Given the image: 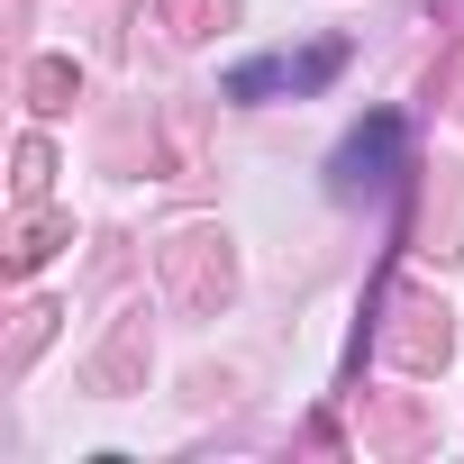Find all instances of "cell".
Returning a JSON list of instances; mask_svg holds the SVG:
<instances>
[{
  "mask_svg": "<svg viewBox=\"0 0 464 464\" xmlns=\"http://www.w3.org/2000/svg\"><path fill=\"white\" fill-rule=\"evenodd\" d=\"M337 64H346V46H337V37H319L310 55H256V64H237V73H227V101H265V92H319V82H337Z\"/></svg>",
  "mask_w": 464,
  "mask_h": 464,
  "instance_id": "obj_1",
  "label": "cell"
},
{
  "mask_svg": "<svg viewBox=\"0 0 464 464\" xmlns=\"http://www.w3.org/2000/svg\"><path fill=\"white\" fill-rule=\"evenodd\" d=\"M392 155H401V119L392 110H373L346 146H337V164H328V191L337 200H364L373 182H392Z\"/></svg>",
  "mask_w": 464,
  "mask_h": 464,
  "instance_id": "obj_2",
  "label": "cell"
}]
</instances>
